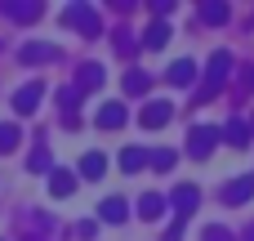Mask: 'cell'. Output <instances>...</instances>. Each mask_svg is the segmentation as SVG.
<instances>
[{
    "mask_svg": "<svg viewBox=\"0 0 254 241\" xmlns=\"http://www.w3.org/2000/svg\"><path fill=\"white\" fill-rule=\"evenodd\" d=\"M219 139H223V130H219V125H201V130H192V139H188V152H192V157H210Z\"/></svg>",
    "mask_w": 254,
    "mask_h": 241,
    "instance_id": "1",
    "label": "cell"
},
{
    "mask_svg": "<svg viewBox=\"0 0 254 241\" xmlns=\"http://www.w3.org/2000/svg\"><path fill=\"white\" fill-rule=\"evenodd\" d=\"M254 197V179L246 174V179H232L228 188H223V206H246Z\"/></svg>",
    "mask_w": 254,
    "mask_h": 241,
    "instance_id": "2",
    "label": "cell"
},
{
    "mask_svg": "<svg viewBox=\"0 0 254 241\" xmlns=\"http://www.w3.org/2000/svg\"><path fill=\"white\" fill-rule=\"evenodd\" d=\"M228 72H232V58H228V54H214V58H210V76H205V94H214V89L228 80Z\"/></svg>",
    "mask_w": 254,
    "mask_h": 241,
    "instance_id": "3",
    "label": "cell"
},
{
    "mask_svg": "<svg viewBox=\"0 0 254 241\" xmlns=\"http://www.w3.org/2000/svg\"><path fill=\"white\" fill-rule=\"evenodd\" d=\"M170 112H174V107H170L165 98H156V103H147V107H143V116H138V121H143L147 130H161V125L170 121Z\"/></svg>",
    "mask_w": 254,
    "mask_h": 241,
    "instance_id": "4",
    "label": "cell"
},
{
    "mask_svg": "<svg viewBox=\"0 0 254 241\" xmlns=\"http://www.w3.org/2000/svg\"><path fill=\"white\" fill-rule=\"evenodd\" d=\"M98 125H103V130L125 125V107H121V103H103V107H98Z\"/></svg>",
    "mask_w": 254,
    "mask_h": 241,
    "instance_id": "5",
    "label": "cell"
},
{
    "mask_svg": "<svg viewBox=\"0 0 254 241\" xmlns=\"http://www.w3.org/2000/svg\"><path fill=\"white\" fill-rule=\"evenodd\" d=\"M174 206H179V215L188 219V215L201 206V192H196V188H174Z\"/></svg>",
    "mask_w": 254,
    "mask_h": 241,
    "instance_id": "6",
    "label": "cell"
},
{
    "mask_svg": "<svg viewBox=\"0 0 254 241\" xmlns=\"http://www.w3.org/2000/svg\"><path fill=\"white\" fill-rule=\"evenodd\" d=\"M170 80H174V85H192V80H196V63H192V58H179V63L170 67Z\"/></svg>",
    "mask_w": 254,
    "mask_h": 241,
    "instance_id": "7",
    "label": "cell"
},
{
    "mask_svg": "<svg viewBox=\"0 0 254 241\" xmlns=\"http://www.w3.org/2000/svg\"><path fill=\"white\" fill-rule=\"evenodd\" d=\"M165 40H170V27H165V22H152V27L143 31V45H147V49H161Z\"/></svg>",
    "mask_w": 254,
    "mask_h": 241,
    "instance_id": "8",
    "label": "cell"
},
{
    "mask_svg": "<svg viewBox=\"0 0 254 241\" xmlns=\"http://www.w3.org/2000/svg\"><path fill=\"white\" fill-rule=\"evenodd\" d=\"M67 22H76V27H80V31H89V36L98 31V18H94L89 9H71V13H67Z\"/></svg>",
    "mask_w": 254,
    "mask_h": 241,
    "instance_id": "9",
    "label": "cell"
},
{
    "mask_svg": "<svg viewBox=\"0 0 254 241\" xmlns=\"http://www.w3.org/2000/svg\"><path fill=\"white\" fill-rule=\"evenodd\" d=\"M36 103H40V85H27V89H18V98H13V107H18V112H31Z\"/></svg>",
    "mask_w": 254,
    "mask_h": 241,
    "instance_id": "10",
    "label": "cell"
},
{
    "mask_svg": "<svg viewBox=\"0 0 254 241\" xmlns=\"http://www.w3.org/2000/svg\"><path fill=\"white\" fill-rule=\"evenodd\" d=\"M103 170H107V161H103V152H89V157L80 161V174H85V179H98Z\"/></svg>",
    "mask_w": 254,
    "mask_h": 241,
    "instance_id": "11",
    "label": "cell"
},
{
    "mask_svg": "<svg viewBox=\"0 0 254 241\" xmlns=\"http://www.w3.org/2000/svg\"><path fill=\"white\" fill-rule=\"evenodd\" d=\"M138 165H147V152L143 148H125L121 152V170H138Z\"/></svg>",
    "mask_w": 254,
    "mask_h": 241,
    "instance_id": "12",
    "label": "cell"
},
{
    "mask_svg": "<svg viewBox=\"0 0 254 241\" xmlns=\"http://www.w3.org/2000/svg\"><path fill=\"white\" fill-rule=\"evenodd\" d=\"M103 219H107V224H121V219H125V201H121V197H107V201H103Z\"/></svg>",
    "mask_w": 254,
    "mask_h": 241,
    "instance_id": "13",
    "label": "cell"
},
{
    "mask_svg": "<svg viewBox=\"0 0 254 241\" xmlns=\"http://www.w3.org/2000/svg\"><path fill=\"white\" fill-rule=\"evenodd\" d=\"M201 18H205V22H228V4H219V0H210V4L201 9Z\"/></svg>",
    "mask_w": 254,
    "mask_h": 241,
    "instance_id": "14",
    "label": "cell"
},
{
    "mask_svg": "<svg viewBox=\"0 0 254 241\" xmlns=\"http://www.w3.org/2000/svg\"><path fill=\"white\" fill-rule=\"evenodd\" d=\"M98 85H103V67H94V63H89V67L80 72V89H98Z\"/></svg>",
    "mask_w": 254,
    "mask_h": 241,
    "instance_id": "15",
    "label": "cell"
},
{
    "mask_svg": "<svg viewBox=\"0 0 254 241\" xmlns=\"http://www.w3.org/2000/svg\"><path fill=\"white\" fill-rule=\"evenodd\" d=\"M49 188H54V197H67L76 183H71V174H67V170H54V183H49Z\"/></svg>",
    "mask_w": 254,
    "mask_h": 241,
    "instance_id": "16",
    "label": "cell"
},
{
    "mask_svg": "<svg viewBox=\"0 0 254 241\" xmlns=\"http://www.w3.org/2000/svg\"><path fill=\"white\" fill-rule=\"evenodd\" d=\"M138 210H143V215H147V219H156V215H161V210H165V201H161V197H156V192H147V197H143V201H138Z\"/></svg>",
    "mask_w": 254,
    "mask_h": 241,
    "instance_id": "17",
    "label": "cell"
},
{
    "mask_svg": "<svg viewBox=\"0 0 254 241\" xmlns=\"http://www.w3.org/2000/svg\"><path fill=\"white\" fill-rule=\"evenodd\" d=\"M223 134H228V143H237V148L246 143V125H241V121H228V125H223Z\"/></svg>",
    "mask_w": 254,
    "mask_h": 241,
    "instance_id": "18",
    "label": "cell"
},
{
    "mask_svg": "<svg viewBox=\"0 0 254 241\" xmlns=\"http://www.w3.org/2000/svg\"><path fill=\"white\" fill-rule=\"evenodd\" d=\"M125 89H129V94H143V89H147V76H143V72H129V76H125Z\"/></svg>",
    "mask_w": 254,
    "mask_h": 241,
    "instance_id": "19",
    "label": "cell"
},
{
    "mask_svg": "<svg viewBox=\"0 0 254 241\" xmlns=\"http://www.w3.org/2000/svg\"><path fill=\"white\" fill-rule=\"evenodd\" d=\"M13 143H18V130L13 125H0V152H9Z\"/></svg>",
    "mask_w": 254,
    "mask_h": 241,
    "instance_id": "20",
    "label": "cell"
},
{
    "mask_svg": "<svg viewBox=\"0 0 254 241\" xmlns=\"http://www.w3.org/2000/svg\"><path fill=\"white\" fill-rule=\"evenodd\" d=\"M152 165H156V170H170V165H174V152H170V148H161V152L152 157Z\"/></svg>",
    "mask_w": 254,
    "mask_h": 241,
    "instance_id": "21",
    "label": "cell"
},
{
    "mask_svg": "<svg viewBox=\"0 0 254 241\" xmlns=\"http://www.w3.org/2000/svg\"><path fill=\"white\" fill-rule=\"evenodd\" d=\"M205 241H232V237H228L223 228H210V233H205Z\"/></svg>",
    "mask_w": 254,
    "mask_h": 241,
    "instance_id": "22",
    "label": "cell"
},
{
    "mask_svg": "<svg viewBox=\"0 0 254 241\" xmlns=\"http://www.w3.org/2000/svg\"><path fill=\"white\" fill-rule=\"evenodd\" d=\"M250 241H254V228H250Z\"/></svg>",
    "mask_w": 254,
    "mask_h": 241,
    "instance_id": "23",
    "label": "cell"
}]
</instances>
